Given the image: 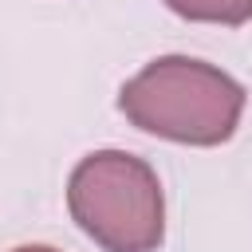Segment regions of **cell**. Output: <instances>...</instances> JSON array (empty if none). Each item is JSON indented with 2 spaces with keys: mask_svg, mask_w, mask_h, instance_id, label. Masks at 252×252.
<instances>
[{
  "mask_svg": "<svg viewBox=\"0 0 252 252\" xmlns=\"http://www.w3.org/2000/svg\"><path fill=\"white\" fill-rule=\"evenodd\" d=\"M169 12L197 20V24H224V28H240L252 20V0H165Z\"/></svg>",
  "mask_w": 252,
  "mask_h": 252,
  "instance_id": "cell-3",
  "label": "cell"
},
{
  "mask_svg": "<svg viewBox=\"0 0 252 252\" xmlns=\"http://www.w3.org/2000/svg\"><path fill=\"white\" fill-rule=\"evenodd\" d=\"M118 110L154 138L181 146H220L240 126L244 87L205 59L161 55L122 83Z\"/></svg>",
  "mask_w": 252,
  "mask_h": 252,
  "instance_id": "cell-1",
  "label": "cell"
},
{
  "mask_svg": "<svg viewBox=\"0 0 252 252\" xmlns=\"http://www.w3.org/2000/svg\"><path fill=\"white\" fill-rule=\"evenodd\" d=\"M71 220L106 252H154L165 240L158 173L126 150H94L67 177Z\"/></svg>",
  "mask_w": 252,
  "mask_h": 252,
  "instance_id": "cell-2",
  "label": "cell"
},
{
  "mask_svg": "<svg viewBox=\"0 0 252 252\" xmlns=\"http://www.w3.org/2000/svg\"><path fill=\"white\" fill-rule=\"evenodd\" d=\"M12 252H59V248H47V244H20V248H12Z\"/></svg>",
  "mask_w": 252,
  "mask_h": 252,
  "instance_id": "cell-4",
  "label": "cell"
}]
</instances>
